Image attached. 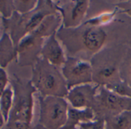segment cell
Here are the masks:
<instances>
[{"mask_svg": "<svg viewBox=\"0 0 131 129\" xmlns=\"http://www.w3.org/2000/svg\"><path fill=\"white\" fill-rule=\"evenodd\" d=\"M56 36L67 57L90 62L94 55L107 46L124 44L131 47V18L120 12L113 22L104 25L84 22L74 28L61 26Z\"/></svg>", "mask_w": 131, "mask_h": 129, "instance_id": "cell-1", "label": "cell"}, {"mask_svg": "<svg viewBox=\"0 0 131 129\" xmlns=\"http://www.w3.org/2000/svg\"><path fill=\"white\" fill-rule=\"evenodd\" d=\"M131 49L128 45L116 44L107 46L90 60L93 71V83L109 86L121 82V66Z\"/></svg>", "mask_w": 131, "mask_h": 129, "instance_id": "cell-2", "label": "cell"}, {"mask_svg": "<svg viewBox=\"0 0 131 129\" xmlns=\"http://www.w3.org/2000/svg\"><path fill=\"white\" fill-rule=\"evenodd\" d=\"M58 13L54 1L38 0L36 7L25 14L15 12L8 18H2L3 32L8 33L15 46L32 32L48 15Z\"/></svg>", "mask_w": 131, "mask_h": 129, "instance_id": "cell-3", "label": "cell"}, {"mask_svg": "<svg viewBox=\"0 0 131 129\" xmlns=\"http://www.w3.org/2000/svg\"><path fill=\"white\" fill-rule=\"evenodd\" d=\"M30 80L41 97L66 98L69 91L61 68L41 58L31 67Z\"/></svg>", "mask_w": 131, "mask_h": 129, "instance_id": "cell-4", "label": "cell"}, {"mask_svg": "<svg viewBox=\"0 0 131 129\" xmlns=\"http://www.w3.org/2000/svg\"><path fill=\"white\" fill-rule=\"evenodd\" d=\"M9 85L13 90L14 98L12 108L7 122L31 125L34 118L36 89L30 79L21 78L16 75L11 77Z\"/></svg>", "mask_w": 131, "mask_h": 129, "instance_id": "cell-5", "label": "cell"}, {"mask_svg": "<svg viewBox=\"0 0 131 129\" xmlns=\"http://www.w3.org/2000/svg\"><path fill=\"white\" fill-rule=\"evenodd\" d=\"M94 120H104L131 111V98L122 97L104 86H100L91 108Z\"/></svg>", "mask_w": 131, "mask_h": 129, "instance_id": "cell-6", "label": "cell"}, {"mask_svg": "<svg viewBox=\"0 0 131 129\" xmlns=\"http://www.w3.org/2000/svg\"><path fill=\"white\" fill-rule=\"evenodd\" d=\"M39 115L38 124L45 129H61L64 125L69 104L65 98L41 97L38 95Z\"/></svg>", "mask_w": 131, "mask_h": 129, "instance_id": "cell-7", "label": "cell"}, {"mask_svg": "<svg viewBox=\"0 0 131 129\" xmlns=\"http://www.w3.org/2000/svg\"><path fill=\"white\" fill-rule=\"evenodd\" d=\"M54 2L61 18L62 27L66 28H78L86 20L90 1L64 0Z\"/></svg>", "mask_w": 131, "mask_h": 129, "instance_id": "cell-8", "label": "cell"}, {"mask_svg": "<svg viewBox=\"0 0 131 129\" xmlns=\"http://www.w3.org/2000/svg\"><path fill=\"white\" fill-rule=\"evenodd\" d=\"M45 38L36 29L24 37L16 46V61L21 67H32L41 58Z\"/></svg>", "mask_w": 131, "mask_h": 129, "instance_id": "cell-9", "label": "cell"}, {"mask_svg": "<svg viewBox=\"0 0 131 129\" xmlns=\"http://www.w3.org/2000/svg\"><path fill=\"white\" fill-rule=\"evenodd\" d=\"M68 90L81 85L93 83V71L91 62L73 57H67L61 68Z\"/></svg>", "mask_w": 131, "mask_h": 129, "instance_id": "cell-10", "label": "cell"}, {"mask_svg": "<svg viewBox=\"0 0 131 129\" xmlns=\"http://www.w3.org/2000/svg\"><path fill=\"white\" fill-rule=\"evenodd\" d=\"M99 87L94 83L74 87L69 89L65 98L72 108L78 109L91 108Z\"/></svg>", "mask_w": 131, "mask_h": 129, "instance_id": "cell-11", "label": "cell"}, {"mask_svg": "<svg viewBox=\"0 0 131 129\" xmlns=\"http://www.w3.org/2000/svg\"><path fill=\"white\" fill-rule=\"evenodd\" d=\"M40 57L59 68H61L64 65L67 59V55L56 34L45 40Z\"/></svg>", "mask_w": 131, "mask_h": 129, "instance_id": "cell-12", "label": "cell"}, {"mask_svg": "<svg viewBox=\"0 0 131 129\" xmlns=\"http://www.w3.org/2000/svg\"><path fill=\"white\" fill-rule=\"evenodd\" d=\"M94 119V115L91 108L78 109L69 106L67 119L61 129H79L81 124Z\"/></svg>", "mask_w": 131, "mask_h": 129, "instance_id": "cell-13", "label": "cell"}, {"mask_svg": "<svg viewBox=\"0 0 131 129\" xmlns=\"http://www.w3.org/2000/svg\"><path fill=\"white\" fill-rule=\"evenodd\" d=\"M16 46L9 35L5 32L0 37V68H5L12 61L16 60Z\"/></svg>", "mask_w": 131, "mask_h": 129, "instance_id": "cell-14", "label": "cell"}, {"mask_svg": "<svg viewBox=\"0 0 131 129\" xmlns=\"http://www.w3.org/2000/svg\"><path fill=\"white\" fill-rule=\"evenodd\" d=\"M104 122L105 129H131V111L122 112Z\"/></svg>", "mask_w": 131, "mask_h": 129, "instance_id": "cell-15", "label": "cell"}, {"mask_svg": "<svg viewBox=\"0 0 131 129\" xmlns=\"http://www.w3.org/2000/svg\"><path fill=\"white\" fill-rule=\"evenodd\" d=\"M13 98V90L9 85V86L5 90V92L0 96V112L5 124H6V122H8L10 112L12 108Z\"/></svg>", "mask_w": 131, "mask_h": 129, "instance_id": "cell-16", "label": "cell"}, {"mask_svg": "<svg viewBox=\"0 0 131 129\" xmlns=\"http://www.w3.org/2000/svg\"><path fill=\"white\" fill-rule=\"evenodd\" d=\"M120 76L122 82L131 86V49L127 53L121 66Z\"/></svg>", "mask_w": 131, "mask_h": 129, "instance_id": "cell-17", "label": "cell"}, {"mask_svg": "<svg viewBox=\"0 0 131 129\" xmlns=\"http://www.w3.org/2000/svg\"><path fill=\"white\" fill-rule=\"evenodd\" d=\"M38 3V0H13L15 12L25 14L33 10Z\"/></svg>", "mask_w": 131, "mask_h": 129, "instance_id": "cell-18", "label": "cell"}, {"mask_svg": "<svg viewBox=\"0 0 131 129\" xmlns=\"http://www.w3.org/2000/svg\"><path fill=\"white\" fill-rule=\"evenodd\" d=\"M106 88L122 97L131 98V86L122 81L107 86Z\"/></svg>", "mask_w": 131, "mask_h": 129, "instance_id": "cell-19", "label": "cell"}, {"mask_svg": "<svg viewBox=\"0 0 131 129\" xmlns=\"http://www.w3.org/2000/svg\"><path fill=\"white\" fill-rule=\"evenodd\" d=\"M15 12L13 0H0L1 18H8Z\"/></svg>", "mask_w": 131, "mask_h": 129, "instance_id": "cell-20", "label": "cell"}, {"mask_svg": "<svg viewBox=\"0 0 131 129\" xmlns=\"http://www.w3.org/2000/svg\"><path fill=\"white\" fill-rule=\"evenodd\" d=\"M2 129H45L41 125H27L19 122H7L4 125Z\"/></svg>", "mask_w": 131, "mask_h": 129, "instance_id": "cell-21", "label": "cell"}, {"mask_svg": "<svg viewBox=\"0 0 131 129\" xmlns=\"http://www.w3.org/2000/svg\"><path fill=\"white\" fill-rule=\"evenodd\" d=\"M81 129H105V122L104 120H93L80 125Z\"/></svg>", "mask_w": 131, "mask_h": 129, "instance_id": "cell-22", "label": "cell"}, {"mask_svg": "<svg viewBox=\"0 0 131 129\" xmlns=\"http://www.w3.org/2000/svg\"><path fill=\"white\" fill-rule=\"evenodd\" d=\"M10 78L5 68H0V96L5 92V90L9 86Z\"/></svg>", "mask_w": 131, "mask_h": 129, "instance_id": "cell-23", "label": "cell"}, {"mask_svg": "<svg viewBox=\"0 0 131 129\" xmlns=\"http://www.w3.org/2000/svg\"><path fill=\"white\" fill-rule=\"evenodd\" d=\"M115 6L123 13L131 18V0L129 1H114Z\"/></svg>", "mask_w": 131, "mask_h": 129, "instance_id": "cell-24", "label": "cell"}, {"mask_svg": "<svg viewBox=\"0 0 131 129\" xmlns=\"http://www.w3.org/2000/svg\"><path fill=\"white\" fill-rule=\"evenodd\" d=\"M5 125V122H4V120L2 118V116L1 115V112H0V129L2 128V127L4 126Z\"/></svg>", "mask_w": 131, "mask_h": 129, "instance_id": "cell-25", "label": "cell"}, {"mask_svg": "<svg viewBox=\"0 0 131 129\" xmlns=\"http://www.w3.org/2000/svg\"><path fill=\"white\" fill-rule=\"evenodd\" d=\"M79 129H81V128H79Z\"/></svg>", "mask_w": 131, "mask_h": 129, "instance_id": "cell-26", "label": "cell"}]
</instances>
